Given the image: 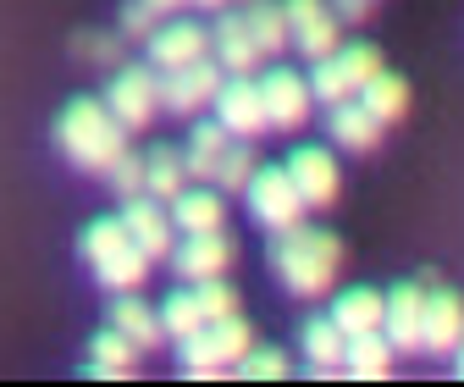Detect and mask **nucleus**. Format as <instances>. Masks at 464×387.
Wrapping results in <instances>:
<instances>
[{
  "label": "nucleus",
  "mask_w": 464,
  "mask_h": 387,
  "mask_svg": "<svg viewBox=\"0 0 464 387\" xmlns=\"http://www.w3.org/2000/svg\"><path fill=\"white\" fill-rule=\"evenodd\" d=\"M210 44H216V55H221V73H255V67H260V44H255L249 23H244V17H232V12L216 17Z\"/></svg>",
  "instance_id": "17"
},
{
  "label": "nucleus",
  "mask_w": 464,
  "mask_h": 387,
  "mask_svg": "<svg viewBox=\"0 0 464 387\" xmlns=\"http://www.w3.org/2000/svg\"><path fill=\"white\" fill-rule=\"evenodd\" d=\"M332 17L337 23H365L371 17V0H332Z\"/></svg>",
  "instance_id": "37"
},
{
  "label": "nucleus",
  "mask_w": 464,
  "mask_h": 387,
  "mask_svg": "<svg viewBox=\"0 0 464 387\" xmlns=\"http://www.w3.org/2000/svg\"><path fill=\"white\" fill-rule=\"evenodd\" d=\"M326 133H332V144H337V150H354V155H365V150H376V139H382V122L371 117L365 105H354V100H337V105H332V122H326Z\"/></svg>",
  "instance_id": "18"
},
{
  "label": "nucleus",
  "mask_w": 464,
  "mask_h": 387,
  "mask_svg": "<svg viewBox=\"0 0 464 387\" xmlns=\"http://www.w3.org/2000/svg\"><path fill=\"white\" fill-rule=\"evenodd\" d=\"M232 260V238L216 227V233H188L183 244H171V266H178L188 283H205V276H221Z\"/></svg>",
  "instance_id": "15"
},
{
  "label": "nucleus",
  "mask_w": 464,
  "mask_h": 387,
  "mask_svg": "<svg viewBox=\"0 0 464 387\" xmlns=\"http://www.w3.org/2000/svg\"><path fill=\"white\" fill-rule=\"evenodd\" d=\"M221 194L216 189H183L178 199H171V227L183 233H216L221 227Z\"/></svg>",
  "instance_id": "23"
},
{
  "label": "nucleus",
  "mask_w": 464,
  "mask_h": 387,
  "mask_svg": "<svg viewBox=\"0 0 464 387\" xmlns=\"http://www.w3.org/2000/svg\"><path fill=\"white\" fill-rule=\"evenodd\" d=\"M160 23H166V17L150 6V0H128V6H122V34H128V39H150Z\"/></svg>",
  "instance_id": "35"
},
{
  "label": "nucleus",
  "mask_w": 464,
  "mask_h": 387,
  "mask_svg": "<svg viewBox=\"0 0 464 387\" xmlns=\"http://www.w3.org/2000/svg\"><path fill=\"white\" fill-rule=\"evenodd\" d=\"M111 326L122 332L128 343H139V349H155L160 338H166V326H160V310H150L133 288H122V299L111 305Z\"/></svg>",
  "instance_id": "19"
},
{
  "label": "nucleus",
  "mask_w": 464,
  "mask_h": 387,
  "mask_svg": "<svg viewBox=\"0 0 464 387\" xmlns=\"http://www.w3.org/2000/svg\"><path fill=\"white\" fill-rule=\"evenodd\" d=\"M122 227H128V238L144 249L150 266H155V260H171V210H166V199L133 194L128 210H122Z\"/></svg>",
  "instance_id": "11"
},
{
  "label": "nucleus",
  "mask_w": 464,
  "mask_h": 387,
  "mask_svg": "<svg viewBox=\"0 0 464 387\" xmlns=\"http://www.w3.org/2000/svg\"><path fill=\"white\" fill-rule=\"evenodd\" d=\"M343 332H337V321L326 315V321H310L304 326V354H310V371L315 376H337L343 371Z\"/></svg>",
  "instance_id": "26"
},
{
  "label": "nucleus",
  "mask_w": 464,
  "mask_h": 387,
  "mask_svg": "<svg viewBox=\"0 0 464 387\" xmlns=\"http://www.w3.org/2000/svg\"><path fill=\"white\" fill-rule=\"evenodd\" d=\"M194 305L205 321H221V315H238V294H232L221 276H205V283H194Z\"/></svg>",
  "instance_id": "32"
},
{
  "label": "nucleus",
  "mask_w": 464,
  "mask_h": 387,
  "mask_svg": "<svg viewBox=\"0 0 464 387\" xmlns=\"http://www.w3.org/2000/svg\"><path fill=\"white\" fill-rule=\"evenodd\" d=\"M83 260H89V271L100 276L105 288H139L144 276H150V260H144V249L128 238V227H122V216H100V221H89L83 227Z\"/></svg>",
  "instance_id": "3"
},
{
  "label": "nucleus",
  "mask_w": 464,
  "mask_h": 387,
  "mask_svg": "<svg viewBox=\"0 0 464 387\" xmlns=\"http://www.w3.org/2000/svg\"><path fill=\"white\" fill-rule=\"evenodd\" d=\"M420 315H426V288L420 283H403V288L387 294V305H382V338L392 343V354L420 349Z\"/></svg>",
  "instance_id": "12"
},
{
  "label": "nucleus",
  "mask_w": 464,
  "mask_h": 387,
  "mask_svg": "<svg viewBox=\"0 0 464 387\" xmlns=\"http://www.w3.org/2000/svg\"><path fill=\"white\" fill-rule=\"evenodd\" d=\"M337 266H343V244L321 227H282L276 244H271V271H276V283L287 294H299V299H321L332 283H337Z\"/></svg>",
  "instance_id": "1"
},
{
  "label": "nucleus",
  "mask_w": 464,
  "mask_h": 387,
  "mask_svg": "<svg viewBox=\"0 0 464 387\" xmlns=\"http://www.w3.org/2000/svg\"><path fill=\"white\" fill-rule=\"evenodd\" d=\"M238 376H249V382H276V376H287V354H282V349H249V354L238 360Z\"/></svg>",
  "instance_id": "34"
},
{
  "label": "nucleus",
  "mask_w": 464,
  "mask_h": 387,
  "mask_svg": "<svg viewBox=\"0 0 464 387\" xmlns=\"http://www.w3.org/2000/svg\"><path fill=\"white\" fill-rule=\"evenodd\" d=\"M382 305H387V294L348 288V294L332 305V321H337L343 338H354V332H376V326H382Z\"/></svg>",
  "instance_id": "24"
},
{
  "label": "nucleus",
  "mask_w": 464,
  "mask_h": 387,
  "mask_svg": "<svg viewBox=\"0 0 464 387\" xmlns=\"http://www.w3.org/2000/svg\"><path fill=\"white\" fill-rule=\"evenodd\" d=\"M376 73H382V50H376V44H337L332 55H321V62H315V73H310V94H315L321 105L354 100Z\"/></svg>",
  "instance_id": "4"
},
{
  "label": "nucleus",
  "mask_w": 464,
  "mask_h": 387,
  "mask_svg": "<svg viewBox=\"0 0 464 387\" xmlns=\"http://www.w3.org/2000/svg\"><path fill=\"white\" fill-rule=\"evenodd\" d=\"M216 89H221V67H210L205 55L188 62V67H166L160 73V105L166 111H183V117H194L199 105H210Z\"/></svg>",
  "instance_id": "10"
},
{
  "label": "nucleus",
  "mask_w": 464,
  "mask_h": 387,
  "mask_svg": "<svg viewBox=\"0 0 464 387\" xmlns=\"http://www.w3.org/2000/svg\"><path fill=\"white\" fill-rule=\"evenodd\" d=\"M133 360H139V343H128L116 326H105L100 338L89 343V365H94V376H128Z\"/></svg>",
  "instance_id": "28"
},
{
  "label": "nucleus",
  "mask_w": 464,
  "mask_h": 387,
  "mask_svg": "<svg viewBox=\"0 0 464 387\" xmlns=\"http://www.w3.org/2000/svg\"><path fill=\"white\" fill-rule=\"evenodd\" d=\"M453 354H459V371H464V332H459V349H453Z\"/></svg>",
  "instance_id": "40"
},
{
  "label": "nucleus",
  "mask_w": 464,
  "mask_h": 387,
  "mask_svg": "<svg viewBox=\"0 0 464 387\" xmlns=\"http://www.w3.org/2000/svg\"><path fill=\"white\" fill-rule=\"evenodd\" d=\"M216 122L232 133V139H255V133H271L266 128V100H260V83L249 73H232V83L216 89Z\"/></svg>",
  "instance_id": "8"
},
{
  "label": "nucleus",
  "mask_w": 464,
  "mask_h": 387,
  "mask_svg": "<svg viewBox=\"0 0 464 387\" xmlns=\"http://www.w3.org/2000/svg\"><path fill=\"white\" fill-rule=\"evenodd\" d=\"M244 23H249V34H255L260 55H282L287 44H294V39H287V17H282V6H276V0H249Z\"/></svg>",
  "instance_id": "27"
},
{
  "label": "nucleus",
  "mask_w": 464,
  "mask_h": 387,
  "mask_svg": "<svg viewBox=\"0 0 464 387\" xmlns=\"http://www.w3.org/2000/svg\"><path fill=\"white\" fill-rule=\"evenodd\" d=\"M255 166H260V160H255L249 139H238V144H227V155H221V166H216V178H210V183H216L221 194H238V189L249 183Z\"/></svg>",
  "instance_id": "30"
},
{
  "label": "nucleus",
  "mask_w": 464,
  "mask_h": 387,
  "mask_svg": "<svg viewBox=\"0 0 464 387\" xmlns=\"http://www.w3.org/2000/svg\"><path fill=\"white\" fill-rule=\"evenodd\" d=\"M227 144H232V133H227L221 122H194V139H188V150H183V166H188L194 183H210V178H216Z\"/></svg>",
  "instance_id": "22"
},
{
  "label": "nucleus",
  "mask_w": 464,
  "mask_h": 387,
  "mask_svg": "<svg viewBox=\"0 0 464 387\" xmlns=\"http://www.w3.org/2000/svg\"><path fill=\"white\" fill-rule=\"evenodd\" d=\"M287 178L304 194V205H332L337 199V160L321 150V144H299L287 155Z\"/></svg>",
  "instance_id": "14"
},
{
  "label": "nucleus",
  "mask_w": 464,
  "mask_h": 387,
  "mask_svg": "<svg viewBox=\"0 0 464 387\" xmlns=\"http://www.w3.org/2000/svg\"><path fill=\"white\" fill-rule=\"evenodd\" d=\"M105 111L122 128H144L155 111H160V78L150 67H122L105 83Z\"/></svg>",
  "instance_id": "7"
},
{
  "label": "nucleus",
  "mask_w": 464,
  "mask_h": 387,
  "mask_svg": "<svg viewBox=\"0 0 464 387\" xmlns=\"http://www.w3.org/2000/svg\"><path fill=\"white\" fill-rule=\"evenodd\" d=\"M183 6H199V12H221L227 0H183Z\"/></svg>",
  "instance_id": "38"
},
{
  "label": "nucleus",
  "mask_w": 464,
  "mask_h": 387,
  "mask_svg": "<svg viewBox=\"0 0 464 387\" xmlns=\"http://www.w3.org/2000/svg\"><path fill=\"white\" fill-rule=\"evenodd\" d=\"M343 371L360 376V382H382L392 371V343L382 338V326L376 332H354V338L343 343Z\"/></svg>",
  "instance_id": "20"
},
{
  "label": "nucleus",
  "mask_w": 464,
  "mask_h": 387,
  "mask_svg": "<svg viewBox=\"0 0 464 387\" xmlns=\"http://www.w3.org/2000/svg\"><path fill=\"white\" fill-rule=\"evenodd\" d=\"M360 105L371 111V117L387 128V122H398L403 111H410V83L403 78H392V73H376L365 89H360Z\"/></svg>",
  "instance_id": "25"
},
{
  "label": "nucleus",
  "mask_w": 464,
  "mask_h": 387,
  "mask_svg": "<svg viewBox=\"0 0 464 387\" xmlns=\"http://www.w3.org/2000/svg\"><path fill=\"white\" fill-rule=\"evenodd\" d=\"M244 194H249V216L260 221L266 233H282V227H299L304 221V194L294 189V178H287V166H255L249 172V183H244Z\"/></svg>",
  "instance_id": "5"
},
{
  "label": "nucleus",
  "mask_w": 464,
  "mask_h": 387,
  "mask_svg": "<svg viewBox=\"0 0 464 387\" xmlns=\"http://www.w3.org/2000/svg\"><path fill=\"white\" fill-rule=\"evenodd\" d=\"M459 332H464V305L448 288H426V315H420V349L426 354H453L459 349Z\"/></svg>",
  "instance_id": "13"
},
{
  "label": "nucleus",
  "mask_w": 464,
  "mask_h": 387,
  "mask_svg": "<svg viewBox=\"0 0 464 387\" xmlns=\"http://www.w3.org/2000/svg\"><path fill=\"white\" fill-rule=\"evenodd\" d=\"M178 343H183V371L188 376H221L227 371V354L216 349V332L210 326L188 332V338H178Z\"/></svg>",
  "instance_id": "29"
},
{
  "label": "nucleus",
  "mask_w": 464,
  "mask_h": 387,
  "mask_svg": "<svg viewBox=\"0 0 464 387\" xmlns=\"http://www.w3.org/2000/svg\"><path fill=\"white\" fill-rule=\"evenodd\" d=\"M144 44H150V62L166 73V67H188V62H199V55L210 50V34H205L199 23H160Z\"/></svg>",
  "instance_id": "16"
},
{
  "label": "nucleus",
  "mask_w": 464,
  "mask_h": 387,
  "mask_svg": "<svg viewBox=\"0 0 464 387\" xmlns=\"http://www.w3.org/2000/svg\"><path fill=\"white\" fill-rule=\"evenodd\" d=\"M160 326H166V338H188V332H199L205 315H199L194 294H171V299H160Z\"/></svg>",
  "instance_id": "31"
},
{
  "label": "nucleus",
  "mask_w": 464,
  "mask_h": 387,
  "mask_svg": "<svg viewBox=\"0 0 464 387\" xmlns=\"http://www.w3.org/2000/svg\"><path fill=\"white\" fill-rule=\"evenodd\" d=\"M282 17H287V39H294L310 62L337 50V17L326 0H282Z\"/></svg>",
  "instance_id": "9"
},
{
  "label": "nucleus",
  "mask_w": 464,
  "mask_h": 387,
  "mask_svg": "<svg viewBox=\"0 0 464 387\" xmlns=\"http://www.w3.org/2000/svg\"><path fill=\"white\" fill-rule=\"evenodd\" d=\"M105 178H111V189L122 194V199H133V194H144V155H116L111 166H105Z\"/></svg>",
  "instance_id": "33"
},
{
  "label": "nucleus",
  "mask_w": 464,
  "mask_h": 387,
  "mask_svg": "<svg viewBox=\"0 0 464 387\" xmlns=\"http://www.w3.org/2000/svg\"><path fill=\"white\" fill-rule=\"evenodd\" d=\"M55 144H62V155L72 166L105 178V166L128 150V128L105 111V100H72L62 117H55Z\"/></svg>",
  "instance_id": "2"
},
{
  "label": "nucleus",
  "mask_w": 464,
  "mask_h": 387,
  "mask_svg": "<svg viewBox=\"0 0 464 387\" xmlns=\"http://www.w3.org/2000/svg\"><path fill=\"white\" fill-rule=\"evenodd\" d=\"M78 50L89 55V62H100V67H116V55H122V44H116L111 34H83Z\"/></svg>",
  "instance_id": "36"
},
{
  "label": "nucleus",
  "mask_w": 464,
  "mask_h": 387,
  "mask_svg": "<svg viewBox=\"0 0 464 387\" xmlns=\"http://www.w3.org/2000/svg\"><path fill=\"white\" fill-rule=\"evenodd\" d=\"M150 6H155V12L166 17V12H178V6H183V0H150Z\"/></svg>",
  "instance_id": "39"
},
{
  "label": "nucleus",
  "mask_w": 464,
  "mask_h": 387,
  "mask_svg": "<svg viewBox=\"0 0 464 387\" xmlns=\"http://www.w3.org/2000/svg\"><path fill=\"white\" fill-rule=\"evenodd\" d=\"M260 83V100H266V128H282V133H294L310 122V78H299L294 67H271Z\"/></svg>",
  "instance_id": "6"
},
{
  "label": "nucleus",
  "mask_w": 464,
  "mask_h": 387,
  "mask_svg": "<svg viewBox=\"0 0 464 387\" xmlns=\"http://www.w3.org/2000/svg\"><path fill=\"white\" fill-rule=\"evenodd\" d=\"M188 189V166H183V150H171V144H155L150 155H144V194H155V199H178Z\"/></svg>",
  "instance_id": "21"
}]
</instances>
